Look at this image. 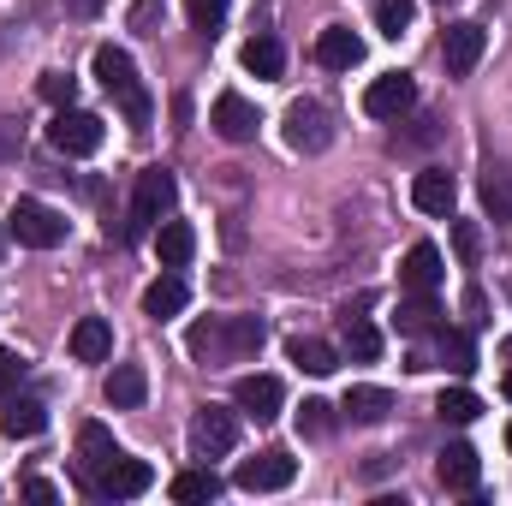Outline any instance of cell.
<instances>
[{"label":"cell","instance_id":"6da1fadb","mask_svg":"<svg viewBox=\"0 0 512 506\" xmlns=\"http://www.w3.org/2000/svg\"><path fill=\"white\" fill-rule=\"evenodd\" d=\"M262 340H268L262 316H209V322H197V328L185 334V346H191V358H197L203 370L251 358V352H262Z\"/></svg>","mask_w":512,"mask_h":506},{"label":"cell","instance_id":"7a4b0ae2","mask_svg":"<svg viewBox=\"0 0 512 506\" xmlns=\"http://www.w3.org/2000/svg\"><path fill=\"white\" fill-rule=\"evenodd\" d=\"M96 78H102V90L120 102V114H126L131 126L149 131L155 102H149V90H143V78H137V66H131L126 48H96Z\"/></svg>","mask_w":512,"mask_h":506},{"label":"cell","instance_id":"3957f363","mask_svg":"<svg viewBox=\"0 0 512 506\" xmlns=\"http://www.w3.org/2000/svg\"><path fill=\"white\" fill-rule=\"evenodd\" d=\"M173 197H179V179L167 173V167H143L137 173V197H131V215H126V245H137V239H149L155 233V221L173 209Z\"/></svg>","mask_w":512,"mask_h":506},{"label":"cell","instance_id":"277c9868","mask_svg":"<svg viewBox=\"0 0 512 506\" xmlns=\"http://www.w3.org/2000/svg\"><path fill=\"white\" fill-rule=\"evenodd\" d=\"M6 227H12V239L30 245V251H54V245H66V215L48 209V203H36V197H18V203L6 209Z\"/></svg>","mask_w":512,"mask_h":506},{"label":"cell","instance_id":"5b68a950","mask_svg":"<svg viewBox=\"0 0 512 506\" xmlns=\"http://www.w3.org/2000/svg\"><path fill=\"white\" fill-rule=\"evenodd\" d=\"M233 447H239V411L203 405V411L191 417V453H197V459H227Z\"/></svg>","mask_w":512,"mask_h":506},{"label":"cell","instance_id":"8992f818","mask_svg":"<svg viewBox=\"0 0 512 506\" xmlns=\"http://www.w3.org/2000/svg\"><path fill=\"white\" fill-rule=\"evenodd\" d=\"M483 48H489V30H483V24H471V18L447 24V30H441V60H447V78H471V72H477V60H483Z\"/></svg>","mask_w":512,"mask_h":506},{"label":"cell","instance_id":"52a82bcc","mask_svg":"<svg viewBox=\"0 0 512 506\" xmlns=\"http://www.w3.org/2000/svg\"><path fill=\"white\" fill-rule=\"evenodd\" d=\"M286 143H292L298 155H322V149L334 143L328 108H322V102H292V108H286Z\"/></svg>","mask_w":512,"mask_h":506},{"label":"cell","instance_id":"ba28073f","mask_svg":"<svg viewBox=\"0 0 512 506\" xmlns=\"http://www.w3.org/2000/svg\"><path fill=\"white\" fill-rule=\"evenodd\" d=\"M48 143L60 149V155H96L102 149V120L96 114H84V108H60L54 114V126H48Z\"/></svg>","mask_w":512,"mask_h":506},{"label":"cell","instance_id":"9c48e42d","mask_svg":"<svg viewBox=\"0 0 512 506\" xmlns=\"http://www.w3.org/2000/svg\"><path fill=\"white\" fill-rule=\"evenodd\" d=\"M411 108H417V78H405V72H382L364 90V114L370 120H405Z\"/></svg>","mask_w":512,"mask_h":506},{"label":"cell","instance_id":"30bf717a","mask_svg":"<svg viewBox=\"0 0 512 506\" xmlns=\"http://www.w3.org/2000/svg\"><path fill=\"white\" fill-rule=\"evenodd\" d=\"M298 477V459L292 453H280V447H268V453H256L239 465V489L245 495H274V489H286Z\"/></svg>","mask_w":512,"mask_h":506},{"label":"cell","instance_id":"8fae6325","mask_svg":"<svg viewBox=\"0 0 512 506\" xmlns=\"http://www.w3.org/2000/svg\"><path fill=\"white\" fill-rule=\"evenodd\" d=\"M435 477H441V489H453V495H477V483H483L477 447H471V441H447L441 459H435Z\"/></svg>","mask_w":512,"mask_h":506},{"label":"cell","instance_id":"7c38bea8","mask_svg":"<svg viewBox=\"0 0 512 506\" xmlns=\"http://www.w3.org/2000/svg\"><path fill=\"white\" fill-rule=\"evenodd\" d=\"M114 459H120V441H114L102 423H84V429H78V471H84L90 489L114 471Z\"/></svg>","mask_w":512,"mask_h":506},{"label":"cell","instance_id":"4fadbf2b","mask_svg":"<svg viewBox=\"0 0 512 506\" xmlns=\"http://www.w3.org/2000/svg\"><path fill=\"white\" fill-rule=\"evenodd\" d=\"M233 405L256 417V423H268V417H280V405H286V387L280 376H239L233 381Z\"/></svg>","mask_w":512,"mask_h":506},{"label":"cell","instance_id":"5bb4252c","mask_svg":"<svg viewBox=\"0 0 512 506\" xmlns=\"http://www.w3.org/2000/svg\"><path fill=\"white\" fill-rule=\"evenodd\" d=\"M209 126L221 131L227 143H251L262 120H256V108L239 96V90H221V96H215V114H209Z\"/></svg>","mask_w":512,"mask_h":506},{"label":"cell","instance_id":"9a60e30c","mask_svg":"<svg viewBox=\"0 0 512 506\" xmlns=\"http://www.w3.org/2000/svg\"><path fill=\"white\" fill-rule=\"evenodd\" d=\"M411 203H417L423 215H453V203H459L453 173H447V167H423V173L411 179Z\"/></svg>","mask_w":512,"mask_h":506},{"label":"cell","instance_id":"2e32d148","mask_svg":"<svg viewBox=\"0 0 512 506\" xmlns=\"http://www.w3.org/2000/svg\"><path fill=\"white\" fill-rule=\"evenodd\" d=\"M316 60H322L328 72H352V66L364 60V36L346 30V24H328V30L316 36Z\"/></svg>","mask_w":512,"mask_h":506},{"label":"cell","instance_id":"e0dca14e","mask_svg":"<svg viewBox=\"0 0 512 506\" xmlns=\"http://www.w3.org/2000/svg\"><path fill=\"white\" fill-rule=\"evenodd\" d=\"M185 304H191V286H185V274H179V268H167V274L143 292V316H149V322H173Z\"/></svg>","mask_w":512,"mask_h":506},{"label":"cell","instance_id":"ac0fdd59","mask_svg":"<svg viewBox=\"0 0 512 506\" xmlns=\"http://www.w3.org/2000/svg\"><path fill=\"white\" fill-rule=\"evenodd\" d=\"M149 483H155V471H149L143 459H126V453H120V459H114V471L96 483V495H102V501H137Z\"/></svg>","mask_w":512,"mask_h":506},{"label":"cell","instance_id":"d6986e66","mask_svg":"<svg viewBox=\"0 0 512 506\" xmlns=\"http://www.w3.org/2000/svg\"><path fill=\"white\" fill-rule=\"evenodd\" d=\"M72 358H78V364H108V358H114V328H108V316H78V328H72Z\"/></svg>","mask_w":512,"mask_h":506},{"label":"cell","instance_id":"ffe728a7","mask_svg":"<svg viewBox=\"0 0 512 506\" xmlns=\"http://www.w3.org/2000/svg\"><path fill=\"white\" fill-rule=\"evenodd\" d=\"M0 429H6L12 441H36V435L48 429V405H42V399H6V405H0Z\"/></svg>","mask_w":512,"mask_h":506},{"label":"cell","instance_id":"44dd1931","mask_svg":"<svg viewBox=\"0 0 512 506\" xmlns=\"http://www.w3.org/2000/svg\"><path fill=\"white\" fill-rule=\"evenodd\" d=\"M441 274H447V268H441V251H435V245H411V251H405V268H399V286H405V292H435Z\"/></svg>","mask_w":512,"mask_h":506},{"label":"cell","instance_id":"7402d4cb","mask_svg":"<svg viewBox=\"0 0 512 506\" xmlns=\"http://www.w3.org/2000/svg\"><path fill=\"white\" fill-rule=\"evenodd\" d=\"M155 256H161V268H185V262L197 256V227H191V221H161Z\"/></svg>","mask_w":512,"mask_h":506},{"label":"cell","instance_id":"603a6c76","mask_svg":"<svg viewBox=\"0 0 512 506\" xmlns=\"http://www.w3.org/2000/svg\"><path fill=\"white\" fill-rule=\"evenodd\" d=\"M393 322H399V334H411V340H417V334H435V328H441V298H435V292H411Z\"/></svg>","mask_w":512,"mask_h":506},{"label":"cell","instance_id":"cb8c5ba5","mask_svg":"<svg viewBox=\"0 0 512 506\" xmlns=\"http://www.w3.org/2000/svg\"><path fill=\"white\" fill-rule=\"evenodd\" d=\"M143 399H149L143 364H114V376H108V405H114V411H137Z\"/></svg>","mask_w":512,"mask_h":506},{"label":"cell","instance_id":"d4e9b609","mask_svg":"<svg viewBox=\"0 0 512 506\" xmlns=\"http://www.w3.org/2000/svg\"><path fill=\"white\" fill-rule=\"evenodd\" d=\"M340 352H346L352 364H376V358H382V334H376L364 316H346V322H340Z\"/></svg>","mask_w":512,"mask_h":506},{"label":"cell","instance_id":"484cf974","mask_svg":"<svg viewBox=\"0 0 512 506\" xmlns=\"http://www.w3.org/2000/svg\"><path fill=\"white\" fill-rule=\"evenodd\" d=\"M286 352H292V364H298L304 376H334V370H340V352H334L328 340H316V334H298Z\"/></svg>","mask_w":512,"mask_h":506},{"label":"cell","instance_id":"4316f807","mask_svg":"<svg viewBox=\"0 0 512 506\" xmlns=\"http://www.w3.org/2000/svg\"><path fill=\"white\" fill-rule=\"evenodd\" d=\"M352 423H387L393 411V393L387 387H346V405H340Z\"/></svg>","mask_w":512,"mask_h":506},{"label":"cell","instance_id":"83f0119b","mask_svg":"<svg viewBox=\"0 0 512 506\" xmlns=\"http://www.w3.org/2000/svg\"><path fill=\"white\" fill-rule=\"evenodd\" d=\"M221 495V477L215 471H179L173 477V501L179 506H203V501H215Z\"/></svg>","mask_w":512,"mask_h":506},{"label":"cell","instance_id":"f1b7e54d","mask_svg":"<svg viewBox=\"0 0 512 506\" xmlns=\"http://www.w3.org/2000/svg\"><path fill=\"white\" fill-rule=\"evenodd\" d=\"M435 417H441V423H477V417H483V399H477L471 387H447V393L435 399Z\"/></svg>","mask_w":512,"mask_h":506},{"label":"cell","instance_id":"f546056e","mask_svg":"<svg viewBox=\"0 0 512 506\" xmlns=\"http://www.w3.org/2000/svg\"><path fill=\"white\" fill-rule=\"evenodd\" d=\"M245 66H251L256 78H280V72H286V48H280L274 36H251V42H245Z\"/></svg>","mask_w":512,"mask_h":506},{"label":"cell","instance_id":"4dcf8cb0","mask_svg":"<svg viewBox=\"0 0 512 506\" xmlns=\"http://www.w3.org/2000/svg\"><path fill=\"white\" fill-rule=\"evenodd\" d=\"M441 364H447L453 376H471V370H477V346H471V334L441 328Z\"/></svg>","mask_w":512,"mask_h":506},{"label":"cell","instance_id":"1f68e13d","mask_svg":"<svg viewBox=\"0 0 512 506\" xmlns=\"http://www.w3.org/2000/svg\"><path fill=\"white\" fill-rule=\"evenodd\" d=\"M483 209H489V221H512V179L507 173H483Z\"/></svg>","mask_w":512,"mask_h":506},{"label":"cell","instance_id":"d6a6232c","mask_svg":"<svg viewBox=\"0 0 512 506\" xmlns=\"http://www.w3.org/2000/svg\"><path fill=\"white\" fill-rule=\"evenodd\" d=\"M411 18H417V6H411V0H376V30L393 36V42L411 30Z\"/></svg>","mask_w":512,"mask_h":506},{"label":"cell","instance_id":"836d02e7","mask_svg":"<svg viewBox=\"0 0 512 506\" xmlns=\"http://www.w3.org/2000/svg\"><path fill=\"white\" fill-rule=\"evenodd\" d=\"M328 429H334V405H328V399H304V411H298V435L322 441Z\"/></svg>","mask_w":512,"mask_h":506},{"label":"cell","instance_id":"e575fe53","mask_svg":"<svg viewBox=\"0 0 512 506\" xmlns=\"http://www.w3.org/2000/svg\"><path fill=\"white\" fill-rule=\"evenodd\" d=\"M36 90H42V102H54V108H72V102H78V78H72V72H42Z\"/></svg>","mask_w":512,"mask_h":506},{"label":"cell","instance_id":"d590c367","mask_svg":"<svg viewBox=\"0 0 512 506\" xmlns=\"http://www.w3.org/2000/svg\"><path fill=\"white\" fill-rule=\"evenodd\" d=\"M191 24H197V36H221V24H227V0H191Z\"/></svg>","mask_w":512,"mask_h":506},{"label":"cell","instance_id":"8d00e7d4","mask_svg":"<svg viewBox=\"0 0 512 506\" xmlns=\"http://www.w3.org/2000/svg\"><path fill=\"white\" fill-rule=\"evenodd\" d=\"M453 251L465 268H477V256H483V233H477V221H453Z\"/></svg>","mask_w":512,"mask_h":506},{"label":"cell","instance_id":"74e56055","mask_svg":"<svg viewBox=\"0 0 512 506\" xmlns=\"http://www.w3.org/2000/svg\"><path fill=\"white\" fill-rule=\"evenodd\" d=\"M12 381H24V358L12 352V346H0V405H6V387Z\"/></svg>","mask_w":512,"mask_h":506},{"label":"cell","instance_id":"f35d334b","mask_svg":"<svg viewBox=\"0 0 512 506\" xmlns=\"http://www.w3.org/2000/svg\"><path fill=\"white\" fill-rule=\"evenodd\" d=\"M155 12H161V0H137L131 6V30H155Z\"/></svg>","mask_w":512,"mask_h":506},{"label":"cell","instance_id":"ab89813d","mask_svg":"<svg viewBox=\"0 0 512 506\" xmlns=\"http://www.w3.org/2000/svg\"><path fill=\"white\" fill-rule=\"evenodd\" d=\"M24 495H30V501H54L60 489H54V483H42V477H30V483H24Z\"/></svg>","mask_w":512,"mask_h":506},{"label":"cell","instance_id":"60d3db41","mask_svg":"<svg viewBox=\"0 0 512 506\" xmlns=\"http://www.w3.org/2000/svg\"><path fill=\"white\" fill-rule=\"evenodd\" d=\"M6 155H18V126L0 120V161H6Z\"/></svg>","mask_w":512,"mask_h":506},{"label":"cell","instance_id":"b9f144b4","mask_svg":"<svg viewBox=\"0 0 512 506\" xmlns=\"http://www.w3.org/2000/svg\"><path fill=\"white\" fill-rule=\"evenodd\" d=\"M102 6H108V0H72V12H78V18H96Z\"/></svg>","mask_w":512,"mask_h":506},{"label":"cell","instance_id":"7bdbcfd3","mask_svg":"<svg viewBox=\"0 0 512 506\" xmlns=\"http://www.w3.org/2000/svg\"><path fill=\"white\" fill-rule=\"evenodd\" d=\"M6 239H12V227H6V221H0V256H6Z\"/></svg>","mask_w":512,"mask_h":506},{"label":"cell","instance_id":"ee69618b","mask_svg":"<svg viewBox=\"0 0 512 506\" xmlns=\"http://www.w3.org/2000/svg\"><path fill=\"white\" fill-rule=\"evenodd\" d=\"M501 393H507V399H512V370H507V376H501Z\"/></svg>","mask_w":512,"mask_h":506},{"label":"cell","instance_id":"f6af8a7d","mask_svg":"<svg viewBox=\"0 0 512 506\" xmlns=\"http://www.w3.org/2000/svg\"><path fill=\"white\" fill-rule=\"evenodd\" d=\"M507 447H512V423H507Z\"/></svg>","mask_w":512,"mask_h":506},{"label":"cell","instance_id":"bcb514c9","mask_svg":"<svg viewBox=\"0 0 512 506\" xmlns=\"http://www.w3.org/2000/svg\"><path fill=\"white\" fill-rule=\"evenodd\" d=\"M507 358H512V340H507Z\"/></svg>","mask_w":512,"mask_h":506},{"label":"cell","instance_id":"7dc6e473","mask_svg":"<svg viewBox=\"0 0 512 506\" xmlns=\"http://www.w3.org/2000/svg\"><path fill=\"white\" fill-rule=\"evenodd\" d=\"M507 298H512V280H507Z\"/></svg>","mask_w":512,"mask_h":506}]
</instances>
